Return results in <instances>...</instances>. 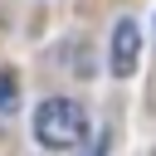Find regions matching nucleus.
<instances>
[{
  "label": "nucleus",
  "mask_w": 156,
  "mask_h": 156,
  "mask_svg": "<svg viewBox=\"0 0 156 156\" xmlns=\"http://www.w3.org/2000/svg\"><path fill=\"white\" fill-rule=\"evenodd\" d=\"M88 136V117L73 98H44L34 112V141L49 151H73Z\"/></svg>",
  "instance_id": "nucleus-1"
},
{
  "label": "nucleus",
  "mask_w": 156,
  "mask_h": 156,
  "mask_svg": "<svg viewBox=\"0 0 156 156\" xmlns=\"http://www.w3.org/2000/svg\"><path fill=\"white\" fill-rule=\"evenodd\" d=\"M136 54H141V34H136V20H117V29H112V44H107V63H112V78H132V73H136Z\"/></svg>",
  "instance_id": "nucleus-2"
},
{
  "label": "nucleus",
  "mask_w": 156,
  "mask_h": 156,
  "mask_svg": "<svg viewBox=\"0 0 156 156\" xmlns=\"http://www.w3.org/2000/svg\"><path fill=\"white\" fill-rule=\"evenodd\" d=\"M15 102H20V88H15V78H10V73H0V117H5V112H15Z\"/></svg>",
  "instance_id": "nucleus-3"
},
{
  "label": "nucleus",
  "mask_w": 156,
  "mask_h": 156,
  "mask_svg": "<svg viewBox=\"0 0 156 156\" xmlns=\"http://www.w3.org/2000/svg\"><path fill=\"white\" fill-rule=\"evenodd\" d=\"M83 156H107V136H98V146H93V151H83Z\"/></svg>",
  "instance_id": "nucleus-4"
}]
</instances>
